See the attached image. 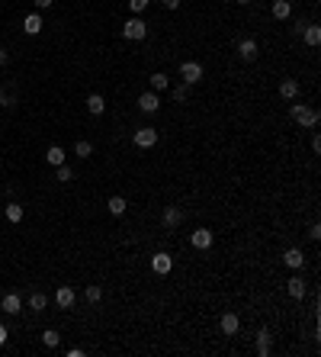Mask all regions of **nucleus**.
Instances as JSON below:
<instances>
[{
	"label": "nucleus",
	"instance_id": "3",
	"mask_svg": "<svg viewBox=\"0 0 321 357\" xmlns=\"http://www.w3.org/2000/svg\"><path fill=\"white\" fill-rule=\"evenodd\" d=\"M203 65H199V62H183V65H180V77H183V84H189V87H193V84H199V81H203Z\"/></svg>",
	"mask_w": 321,
	"mask_h": 357
},
{
	"label": "nucleus",
	"instance_id": "2",
	"mask_svg": "<svg viewBox=\"0 0 321 357\" xmlns=\"http://www.w3.org/2000/svg\"><path fill=\"white\" fill-rule=\"evenodd\" d=\"M122 39H129V42H142V39H148V23L138 20V16L125 20V23H122Z\"/></svg>",
	"mask_w": 321,
	"mask_h": 357
},
{
	"label": "nucleus",
	"instance_id": "20",
	"mask_svg": "<svg viewBox=\"0 0 321 357\" xmlns=\"http://www.w3.org/2000/svg\"><path fill=\"white\" fill-rule=\"evenodd\" d=\"M87 110H90L93 116H100V113L106 110V100H103L100 93H90V97H87Z\"/></svg>",
	"mask_w": 321,
	"mask_h": 357
},
{
	"label": "nucleus",
	"instance_id": "18",
	"mask_svg": "<svg viewBox=\"0 0 321 357\" xmlns=\"http://www.w3.org/2000/svg\"><path fill=\"white\" fill-rule=\"evenodd\" d=\"M270 10H273V16H276V20H289V13H292V4H289V0H273V7H270Z\"/></svg>",
	"mask_w": 321,
	"mask_h": 357
},
{
	"label": "nucleus",
	"instance_id": "28",
	"mask_svg": "<svg viewBox=\"0 0 321 357\" xmlns=\"http://www.w3.org/2000/svg\"><path fill=\"white\" fill-rule=\"evenodd\" d=\"M302 36H305L308 45H318V42H321V29H318V26H305V32H302Z\"/></svg>",
	"mask_w": 321,
	"mask_h": 357
},
{
	"label": "nucleus",
	"instance_id": "17",
	"mask_svg": "<svg viewBox=\"0 0 321 357\" xmlns=\"http://www.w3.org/2000/svg\"><path fill=\"white\" fill-rule=\"evenodd\" d=\"M280 97L283 100H296L299 97V81H292V77H289V81H283L280 84Z\"/></svg>",
	"mask_w": 321,
	"mask_h": 357
},
{
	"label": "nucleus",
	"instance_id": "16",
	"mask_svg": "<svg viewBox=\"0 0 321 357\" xmlns=\"http://www.w3.org/2000/svg\"><path fill=\"white\" fill-rule=\"evenodd\" d=\"M23 29L29 32V36H39V32H42V16H39V13H29V16L23 20Z\"/></svg>",
	"mask_w": 321,
	"mask_h": 357
},
{
	"label": "nucleus",
	"instance_id": "38",
	"mask_svg": "<svg viewBox=\"0 0 321 357\" xmlns=\"http://www.w3.org/2000/svg\"><path fill=\"white\" fill-rule=\"evenodd\" d=\"M235 4H241V7H247V4H250V0H235Z\"/></svg>",
	"mask_w": 321,
	"mask_h": 357
},
{
	"label": "nucleus",
	"instance_id": "34",
	"mask_svg": "<svg viewBox=\"0 0 321 357\" xmlns=\"http://www.w3.org/2000/svg\"><path fill=\"white\" fill-rule=\"evenodd\" d=\"M161 4L167 7V10H177V7H180V0H161Z\"/></svg>",
	"mask_w": 321,
	"mask_h": 357
},
{
	"label": "nucleus",
	"instance_id": "36",
	"mask_svg": "<svg viewBox=\"0 0 321 357\" xmlns=\"http://www.w3.org/2000/svg\"><path fill=\"white\" fill-rule=\"evenodd\" d=\"M7 335H10V332H7V325L0 322V344H7Z\"/></svg>",
	"mask_w": 321,
	"mask_h": 357
},
{
	"label": "nucleus",
	"instance_id": "7",
	"mask_svg": "<svg viewBox=\"0 0 321 357\" xmlns=\"http://www.w3.org/2000/svg\"><path fill=\"white\" fill-rule=\"evenodd\" d=\"M138 110H142V113H158L161 110V97L154 90H145L142 97H138Z\"/></svg>",
	"mask_w": 321,
	"mask_h": 357
},
{
	"label": "nucleus",
	"instance_id": "5",
	"mask_svg": "<svg viewBox=\"0 0 321 357\" xmlns=\"http://www.w3.org/2000/svg\"><path fill=\"white\" fill-rule=\"evenodd\" d=\"M135 145L138 148H154L158 145V129H135Z\"/></svg>",
	"mask_w": 321,
	"mask_h": 357
},
{
	"label": "nucleus",
	"instance_id": "8",
	"mask_svg": "<svg viewBox=\"0 0 321 357\" xmlns=\"http://www.w3.org/2000/svg\"><path fill=\"white\" fill-rule=\"evenodd\" d=\"M238 55H241V62H254V58L260 55L257 42H254V39H241V42H238Z\"/></svg>",
	"mask_w": 321,
	"mask_h": 357
},
{
	"label": "nucleus",
	"instance_id": "4",
	"mask_svg": "<svg viewBox=\"0 0 321 357\" xmlns=\"http://www.w3.org/2000/svg\"><path fill=\"white\" fill-rule=\"evenodd\" d=\"M151 271H154V274H161V277H164V274H170V271H173V258L167 254V251H158V254L151 258Z\"/></svg>",
	"mask_w": 321,
	"mask_h": 357
},
{
	"label": "nucleus",
	"instance_id": "25",
	"mask_svg": "<svg viewBox=\"0 0 321 357\" xmlns=\"http://www.w3.org/2000/svg\"><path fill=\"white\" fill-rule=\"evenodd\" d=\"M84 296H87V302H93V306H97V302L103 299V290H100L97 283H90V286H87V290H84Z\"/></svg>",
	"mask_w": 321,
	"mask_h": 357
},
{
	"label": "nucleus",
	"instance_id": "29",
	"mask_svg": "<svg viewBox=\"0 0 321 357\" xmlns=\"http://www.w3.org/2000/svg\"><path fill=\"white\" fill-rule=\"evenodd\" d=\"M42 341H45V347H58V341H61V335H58L55 328H45V332H42Z\"/></svg>",
	"mask_w": 321,
	"mask_h": 357
},
{
	"label": "nucleus",
	"instance_id": "12",
	"mask_svg": "<svg viewBox=\"0 0 321 357\" xmlns=\"http://www.w3.org/2000/svg\"><path fill=\"white\" fill-rule=\"evenodd\" d=\"M286 290H289L292 299H302V296L308 293V286H305V280H302V277H292V280H286Z\"/></svg>",
	"mask_w": 321,
	"mask_h": 357
},
{
	"label": "nucleus",
	"instance_id": "9",
	"mask_svg": "<svg viewBox=\"0 0 321 357\" xmlns=\"http://www.w3.org/2000/svg\"><path fill=\"white\" fill-rule=\"evenodd\" d=\"M283 261H286V267H292V271H302V267H305V254H302L299 248H286Z\"/></svg>",
	"mask_w": 321,
	"mask_h": 357
},
{
	"label": "nucleus",
	"instance_id": "21",
	"mask_svg": "<svg viewBox=\"0 0 321 357\" xmlns=\"http://www.w3.org/2000/svg\"><path fill=\"white\" fill-rule=\"evenodd\" d=\"M167 87H170V77L164 74V71H158V74H151V90H154V93L167 90Z\"/></svg>",
	"mask_w": 321,
	"mask_h": 357
},
{
	"label": "nucleus",
	"instance_id": "15",
	"mask_svg": "<svg viewBox=\"0 0 321 357\" xmlns=\"http://www.w3.org/2000/svg\"><path fill=\"white\" fill-rule=\"evenodd\" d=\"M180 219H183V213H180L177 206H164V216H161V222L167 225V229H173V225H180Z\"/></svg>",
	"mask_w": 321,
	"mask_h": 357
},
{
	"label": "nucleus",
	"instance_id": "32",
	"mask_svg": "<svg viewBox=\"0 0 321 357\" xmlns=\"http://www.w3.org/2000/svg\"><path fill=\"white\" fill-rule=\"evenodd\" d=\"M13 103H16V100H13V93H0V107H7V110H10Z\"/></svg>",
	"mask_w": 321,
	"mask_h": 357
},
{
	"label": "nucleus",
	"instance_id": "1",
	"mask_svg": "<svg viewBox=\"0 0 321 357\" xmlns=\"http://www.w3.org/2000/svg\"><path fill=\"white\" fill-rule=\"evenodd\" d=\"M292 119H296L302 129H315L318 126V110L305 107V103H292Z\"/></svg>",
	"mask_w": 321,
	"mask_h": 357
},
{
	"label": "nucleus",
	"instance_id": "26",
	"mask_svg": "<svg viewBox=\"0 0 321 357\" xmlns=\"http://www.w3.org/2000/svg\"><path fill=\"white\" fill-rule=\"evenodd\" d=\"M74 155H77V158H90V155H93V145L87 142V138H81V142L74 145Z\"/></svg>",
	"mask_w": 321,
	"mask_h": 357
},
{
	"label": "nucleus",
	"instance_id": "13",
	"mask_svg": "<svg viewBox=\"0 0 321 357\" xmlns=\"http://www.w3.org/2000/svg\"><path fill=\"white\" fill-rule=\"evenodd\" d=\"M0 309H4V312H10V316H16V312L23 309L20 293H7V296H4V302H0Z\"/></svg>",
	"mask_w": 321,
	"mask_h": 357
},
{
	"label": "nucleus",
	"instance_id": "35",
	"mask_svg": "<svg viewBox=\"0 0 321 357\" xmlns=\"http://www.w3.org/2000/svg\"><path fill=\"white\" fill-rule=\"evenodd\" d=\"M51 4H55V0H36V7H39V10H48Z\"/></svg>",
	"mask_w": 321,
	"mask_h": 357
},
{
	"label": "nucleus",
	"instance_id": "24",
	"mask_svg": "<svg viewBox=\"0 0 321 357\" xmlns=\"http://www.w3.org/2000/svg\"><path fill=\"white\" fill-rule=\"evenodd\" d=\"M23 216H26V210L20 203H7V219H10V222H20Z\"/></svg>",
	"mask_w": 321,
	"mask_h": 357
},
{
	"label": "nucleus",
	"instance_id": "33",
	"mask_svg": "<svg viewBox=\"0 0 321 357\" xmlns=\"http://www.w3.org/2000/svg\"><path fill=\"white\" fill-rule=\"evenodd\" d=\"M308 238H315V241L321 238V225H318V222H315V225H311V229H308Z\"/></svg>",
	"mask_w": 321,
	"mask_h": 357
},
{
	"label": "nucleus",
	"instance_id": "30",
	"mask_svg": "<svg viewBox=\"0 0 321 357\" xmlns=\"http://www.w3.org/2000/svg\"><path fill=\"white\" fill-rule=\"evenodd\" d=\"M55 177H58V180H61V184H71V180H74V171H71V168H68V164H58V171H55Z\"/></svg>",
	"mask_w": 321,
	"mask_h": 357
},
{
	"label": "nucleus",
	"instance_id": "23",
	"mask_svg": "<svg viewBox=\"0 0 321 357\" xmlns=\"http://www.w3.org/2000/svg\"><path fill=\"white\" fill-rule=\"evenodd\" d=\"M45 306H48V296H45V293H32V296H29V309H32V312H42Z\"/></svg>",
	"mask_w": 321,
	"mask_h": 357
},
{
	"label": "nucleus",
	"instance_id": "14",
	"mask_svg": "<svg viewBox=\"0 0 321 357\" xmlns=\"http://www.w3.org/2000/svg\"><path fill=\"white\" fill-rule=\"evenodd\" d=\"M65 158H68V151H65L61 145H51L48 151H45V161L51 164V168H58V164H65Z\"/></svg>",
	"mask_w": 321,
	"mask_h": 357
},
{
	"label": "nucleus",
	"instance_id": "10",
	"mask_svg": "<svg viewBox=\"0 0 321 357\" xmlns=\"http://www.w3.org/2000/svg\"><path fill=\"white\" fill-rule=\"evenodd\" d=\"M74 290L71 286H58V293H55V302H58V309H74Z\"/></svg>",
	"mask_w": 321,
	"mask_h": 357
},
{
	"label": "nucleus",
	"instance_id": "11",
	"mask_svg": "<svg viewBox=\"0 0 321 357\" xmlns=\"http://www.w3.org/2000/svg\"><path fill=\"white\" fill-rule=\"evenodd\" d=\"M219 325H222V332H225V335H238V328H241V319L235 316V312H225Z\"/></svg>",
	"mask_w": 321,
	"mask_h": 357
},
{
	"label": "nucleus",
	"instance_id": "6",
	"mask_svg": "<svg viewBox=\"0 0 321 357\" xmlns=\"http://www.w3.org/2000/svg\"><path fill=\"white\" fill-rule=\"evenodd\" d=\"M212 241H215V235L209 229H196L193 235H189V245L199 248V251H206V248H212Z\"/></svg>",
	"mask_w": 321,
	"mask_h": 357
},
{
	"label": "nucleus",
	"instance_id": "27",
	"mask_svg": "<svg viewBox=\"0 0 321 357\" xmlns=\"http://www.w3.org/2000/svg\"><path fill=\"white\" fill-rule=\"evenodd\" d=\"M173 100H177V103H186V100H189V84H173Z\"/></svg>",
	"mask_w": 321,
	"mask_h": 357
},
{
	"label": "nucleus",
	"instance_id": "19",
	"mask_svg": "<svg viewBox=\"0 0 321 357\" xmlns=\"http://www.w3.org/2000/svg\"><path fill=\"white\" fill-rule=\"evenodd\" d=\"M257 354L260 357L270 354V332H267V328H260V332H257Z\"/></svg>",
	"mask_w": 321,
	"mask_h": 357
},
{
	"label": "nucleus",
	"instance_id": "22",
	"mask_svg": "<svg viewBox=\"0 0 321 357\" xmlns=\"http://www.w3.org/2000/svg\"><path fill=\"white\" fill-rule=\"evenodd\" d=\"M125 206H129V203H125V199H122V196H109V203H106V210H109L112 216H122V213H125Z\"/></svg>",
	"mask_w": 321,
	"mask_h": 357
},
{
	"label": "nucleus",
	"instance_id": "37",
	"mask_svg": "<svg viewBox=\"0 0 321 357\" xmlns=\"http://www.w3.org/2000/svg\"><path fill=\"white\" fill-rule=\"evenodd\" d=\"M7 58H10V55H7V48H0V68L7 65Z\"/></svg>",
	"mask_w": 321,
	"mask_h": 357
},
{
	"label": "nucleus",
	"instance_id": "31",
	"mask_svg": "<svg viewBox=\"0 0 321 357\" xmlns=\"http://www.w3.org/2000/svg\"><path fill=\"white\" fill-rule=\"evenodd\" d=\"M129 10H132V13H145V10H148V0H129Z\"/></svg>",
	"mask_w": 321,
	"mask_h": 357
}]
</instances>
